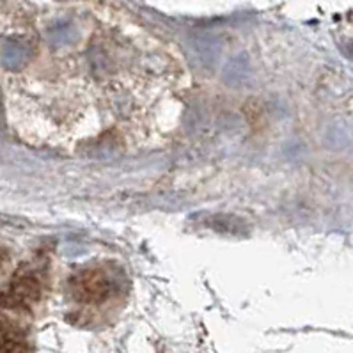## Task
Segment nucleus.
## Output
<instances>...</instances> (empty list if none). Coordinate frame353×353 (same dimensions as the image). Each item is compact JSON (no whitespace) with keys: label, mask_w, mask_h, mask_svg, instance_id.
Returning <instances> with one entry per match:
<instances>
[{"label":"nucleus","mask_w":353,"mask_h":353,"mask_svg":"<svg viewBox=\"0 0 353 353\" xmlns=\"http://www.w3.org/2000/svg\"><path fill=\"white\" fill-rule=\"evenodd\" d=\"M70 295L82 305H101L117 293L116 274L103 266H83L68 281Z\"/></svg>","instance_id":"obj_1"},{"label":"nucleus","mask_w":353,"mask_h":353,"mask_svg":"<svg viewBox=\"0 0 353 353\" xmlns=\"http://www.w3.org/2000/svg\"><path fill=\"white\" fill-rule=\"evenodd\" d=\"M45 281L41 268L21 266L9 281L8 288L0 291V307L30 311L41 300Z\"/></svg>","instance_id":"obj_2"},{"label":"nucleus","mask_w":353,"mask_h":353,"mask_svg":"<svg viewBox=\"0 0 353 353\" xmlns=\"http://www.w3.org/2000/svg\"><path fill=\"white\" fill-rule=\"evenodd\" d=\"M27 332L8 318H0V353H29Z\"/></svg>","instance_id":"obj_3"},{"label":"nucleus","mask_w":353,"mask_h":353,"mask_svg":"<svg viewBox=\"0 0 353 353\" xmlns=\"http://www.w3.org/2000/svg\"><path fill=\"white\" fill-rule=\"evenodd\" d=\"M30 55V46L23 41H17V39H11V41H6L2 45V55H0V61L8 70H20L23 64L29 61Z\"/></svg>","instance_id":"obj_4"},{"label":"nucleus","mask_w":353,"mask_h":353,"mask_svg":"<svg viewBox=\"0 0 353 353\" xmlns=\"http://www.w3.org/2000/svg\"><path fill=\"white\" fill-rule=\"evenodd\" d=\"M71 34H73V30H71L70 26L55 27V29L50 30V39L54 43H66L71 38Z\"/></svg>","instance_id":"obj_5"},{"label":"nucleus","mask_w":353,"mask_h":353,"mask_svg":"<svg viewBox=\"0 0 353 353\" xmlns=\"http://www.w3.org/2000/svg\"><path fill=\"white\" fill-rule=\"evenodd\" d=\"M6 258H8V252H6L4 247L0 245V266L4 265V263H6Z\"/></svg>","instance_id":"obj_6"}]
</instances>
